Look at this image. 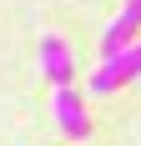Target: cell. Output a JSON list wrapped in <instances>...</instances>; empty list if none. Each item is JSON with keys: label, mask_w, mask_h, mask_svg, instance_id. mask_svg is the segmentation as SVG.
Listing matches in <instances>:
<instances>
[{"label": "cell", "mask_w": 141, "mask_h": 146, "mask_svg": "<svg viewBox=\"0 0 141 146\" xmlns=\"http://www.w3.org/2000/svg\"><path fill=\"white\" fill-rule=\"evenodd\" d=\"M41 76L56 81V86H70L76 81V56L61 35H41Z\"/></svg>", "instance_id": "3"}, {"label": "cell", "mask_w": 141, "mask_h": 146, "mask_svg": "<svg viewBox=\"0 0 141 146\" xmlns=\"http://www.w3.org/2000/svg\"><path fill=\"white\" fill-rule=\"evenodd\" d=\"M131 81H141V35H136L131 45H121V50H111V56L96 66L91 96H116V91L131 86Z\"/></svg>", "instance_id": "1"}, {"label": "cell", "mask_w": 141, "mask_h": 146, "mask_svg": "<svg viewBox=\"0 0 141 146\" xmlns=\"http://www.w3.org/2000/svg\"><path fill=\"white\" fill-rule=\"evenodd\" d=\"M56 121H61V131H66L70 141H86V136H91V116H86L76 86H56Z\"/></svg>", "instance_id": "2"}]
</instances>
